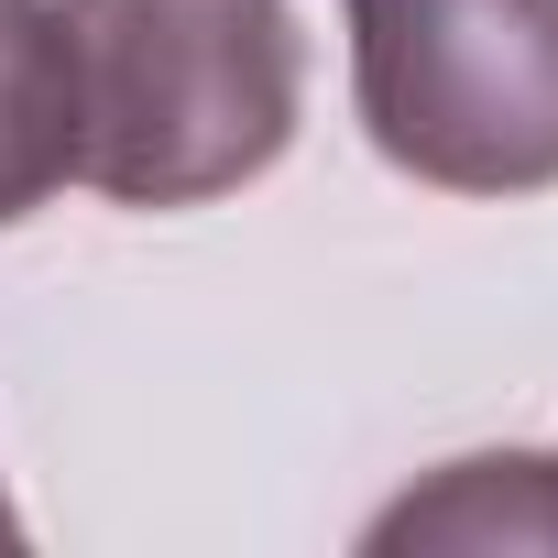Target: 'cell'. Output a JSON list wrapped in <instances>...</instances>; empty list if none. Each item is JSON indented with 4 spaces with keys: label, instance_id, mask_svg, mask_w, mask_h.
Masks as SVG:
<instances>
[{
    "label": "cell",
    "instance_id": "1",
    "mask_svg": "<svg viewBox=\"0 0 558 558\" xmlns=\"http://www.w3.org/2000/svg\"><path fill=\"white\" fill-rule=\"evenodd\" d=\"M77 175L110 208H208L286 165L307 110L296 0H56Z\"/></svg>",
    "mask_w": 558,
    "mask_h": 558
},
{
    "label": "cell",
    "instance_id": "3",
    "mask_svg": "<svg viewBox=\"0 0 558 558\" xmlns=\"http://www.w3.org/2000/svg\"><path fill=\"white\" fill-rule=\"evenodd\" d=\"M77 175V88H66V12L0 0V230L34 219Z\"/></svg>",
    "mask_w": 558,
    "mask_h": 558
},
{
    "label": "cell",
    "instance_id": "2",
    "mask_svg": "<svg viewBox=\"0 0 558 558\" xmlns=\"http://www.w3.org/2000/svg\"><path fill=\"white\" fill-rule=\"evenodd\" d=\"M351 99L395 175L449 197L558 186V0H340Z\"/></svg>",
    "mask_w": 558,
    "mask_h": 558
},
{
    "label": "cell",
    "instance_id": "4",
    "mask_svg": "<svg viewBox=\"0 0 558 558\" xmlns=\"http://www.w3.org/2000/svg\"><path fill=\"white\" fill-rule=\"evenodd\" d=\"M373 547H558V460H449L427 493L373 514Z\"/></svg>",
    "mask_w": 558,
    "mask_h": 558
},
{
    "label": "cell",
    "instance_id": "5",
    "mask_svg": "<svg viewBox=\"0 0 558 558\" xmlns=\"http://www.w3.org/2000/svg\"><path fill=\"white\" fill-rule=\"evenodd\" d=\"M0 547H23V514H12V504H0Z\"/></svg>",
    "mask_w": 558,
    "mask_h": 558
}]
</instances>
